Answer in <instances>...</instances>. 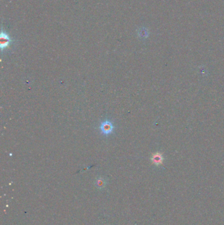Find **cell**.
Here are the masks:
<instances>
[{"mask_svg":"<svg viewBox=\"0 0 224 225\" xmlns=\"http://www.w3.org/2000/svg\"><path fill=\"white\" fill-rule=\"evenodd\" d=\"M96 186L98 188H104L106 186V181L103 178H99L96 180Z\"/></svg>","mask_w":224,"mask_h":225,"instance_id":"3","label":"cell"},{"mask_svg":"<svg viewBox=\"0 0 224 225\" xmlns=\"http://www.w3.org/2000/svg\"><path fill=\"white\" fill-rule=\"evenodd\" d=\"M162 159L161 155H154L153 156V159H152V161H153V163L154 164H157H157H159V163H161Z\"/></svg>","mask_w":224,"mask_h":225,"instance_id":"4","label":"cell"},{"mask_svg":"<svg viewBox=\"0 0 224 225\" xmlns=\"http://www.w3.org/2000/svg\"><path fill=\"white\" fill-rule=\"evenodd\" d=\"M139 35L141 37H147L148 36V31L145 28L141 29L140 31L139 32Z\"/></svg>","mask_w":224,"mask_h":225,"instance_id":"5","label":"cell"},{"mask_svg":"<svg viewBox=\"0 0 224 225\" xmlns=\"http://www.w3.org/2000/svg\"><path fill=\"white\" fill-rule=\"evenodd\" d=\"M100 130L103 135H109L113 132L114 130V125L109 120H105L100 125Z\"/></svg>","mask_w":224,"mask_h":225,"instance_id":"1","label":"cell"},{"mask_svg":"<svg viewBox=\"0 0 224 225\" xmlns=\"http://www.w3.org/2000/svg\"><path fill=\"white\" fill-rule=\"evenodd\" d=\"M11 40L10 37L9 36L6 32L2 31L1 36H0V47H1L2 50L3 49L7 48V47L10 45Z\"/></svg>","mask_w":224,"mask_h":225,"instance_id":"2","label":"cell"}]
</instances>
